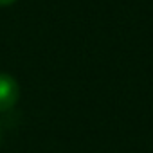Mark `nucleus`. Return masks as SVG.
Masks as SVG:
<instances>
[{
    "mask_svg": "<svg viewBox=\"0 0 153 153\" xmlns=\"http://www.w3.org/2000/svg\"><path fill=\"white\" fill-rule=\"evenodd\" d=\"M15 2H16V0H0V6H11Z\"/></svg>",
    "mask_w": 153,
    "mask_h": 153,
    "instance_id": "2",
    "label": "nucleus"
},
{
    "mask_svg": "<svg viewBox=\"0 0 153 153\" xmlns=\"http://www.w3.org/2000/svg\"><path fill=\"white\" fill-rule=\"evenodd\" d=\"M20 96L18 83L13 76L0 72V112H7L11 110Z\"/></svg>",
    "mask_w": 153,
    "mask_h": 153,
    "instance_id": "1",
    "label": "nucleus"
},
{
    "mask_svg": "<svg viewBox=\"0 0 153 153\" xmlns=\"http://www.w3.org/2000/svg\"><path fill=\"white\" fill-rule=\"evenodd\" d=\"M0 140H2V133H0Z\"/></svg>",
    "mask_w": 153,
    "mask_h": 153,
    "instance_id": "3",
    "label": "nucleus"
}]
</instances>
